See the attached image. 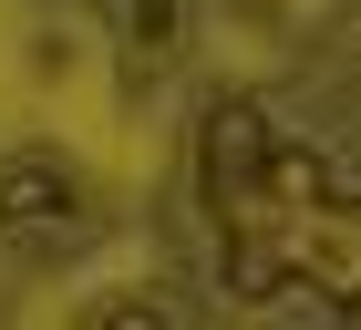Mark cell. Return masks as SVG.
<instances>
[{"label":"cell","mask_w":361,"mask_h":330,"mask_svg":"<svg viewBox=\"0 0 361 330\" xmlns=\"http://www.w3.org/2000/svg\"><path fill=\"white\" fill-rule=\"evenodd\" d=\"M186 320V289H114L93 300V330H176Z\"/></svg>","instance_id":"cell-5"},{"label":"cell","mask_w":361,"mask_h":330,"mask_svg":"<svg viewBox=\"0 0 361 330\" xmlns=\"http://www.w3.org/2000/svg\"><path fill=\"white\" fill-rule=\"evenodd\" d=\"M83 227V176L62 145H21L0 155V238L11 248H42V238H73Z\"/></svg>","instance_id":"cell-3"},{"label":"cell","mask_w":361,"mask_h":330,"mask_svg":"<svg viewBox=\"0 0 361 330\" xmlns=\"http://www.w3.org/2000/svg\"><path fill=\"white\" fill-rule=\"evenodd\" d=\"M196 186H207V217L227 238H269V124L258 104H217L196 124Z\"/></svg>","instance_id":"cell-1"},{"label":"cell","mask_w":361,"mask_h":330,"mask_svg":"<svg viewBox=\"0 0 361 330\" xmlns=\"http://www.w3.org/2000/svg\"><path fill=\"white\" fill-rule=\"evenodd\" d=\"M351 52H361V11H351Z\"/></svg>","instance_id":"cell-6"},{"label":"cell","mask_w":361,"mask_h":330,"mask_svg":"<svg viewBox=\"0 0 361 330\" xmlns=\"http://www.w3.org/2000/svg\"><path fill=\"white\" fill-rule=\"evenodd\" d=\"M341 176L331 155H310V145H269V217H300V207H331Z\"/></svg>","instance_id":"cell-4"},{"label":"cell","mask_w":361,"mask_h":330,"mask_svg":"<svg viewBox=\"0 0 361 330\" xmlns=\"http://www.w3.org/2000/svg\"><path fill=\"white\" fill-rule=\"evenodd\" d=\"M258 248H269L279 289H310V300H331V310H361V196L300 207V217H279Z\"/></svg>","instance_id":"cell-2"}]
</instances>
